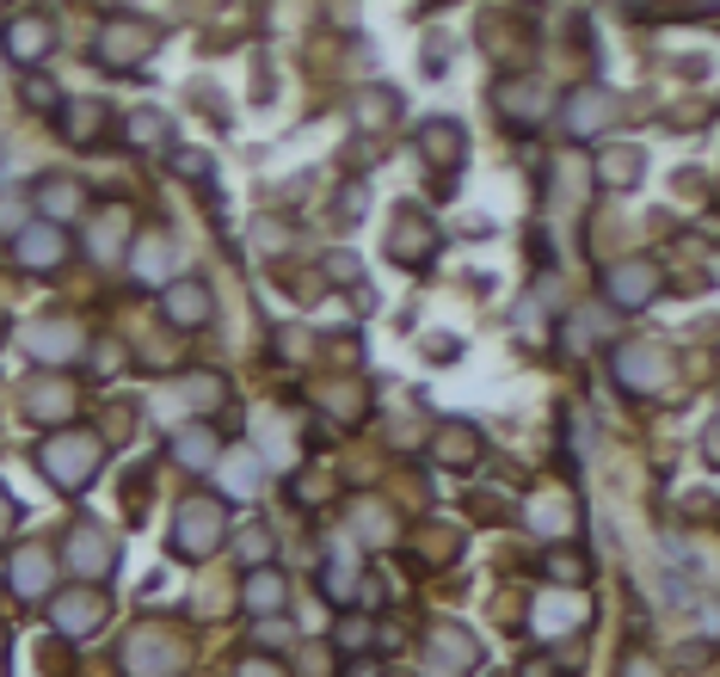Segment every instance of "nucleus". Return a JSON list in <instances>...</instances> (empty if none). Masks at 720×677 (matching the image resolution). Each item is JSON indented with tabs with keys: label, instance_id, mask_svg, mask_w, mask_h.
<instances>
[{
	"label": "nucleus",
	"instance_id": "1a4fd4ad",
	"mask_svg": "<svg viewBox=\"0 0 720 677\" xmlns=\"http://www.w3.org/2000/svg\"><path fill=\"white\" fill-rule=\"evenodd\" d=\"M179 665H185V646L179 641H167V634H155V629L130 634V646H124L130 677H167V672H179Z\"/></svg>",
	"mask_w": 720,
	"mask_h": 677
},
{
	"label": "nucleus",
	"instance_id": "58836bf2",
	"mask_svg": "<svg viewBox=\"0 0 720 677\" xmlns=\"http://www.w3.org/2000/svg\"><path fill=\"white\" fill-rule=\"evenodd\" d=\"M524 677H549V659H530L524 665Z\"/></svg>",
	"mask_w": 720,
	"mask_h": 677
},
{
	"label": "nucleus",
	"instance_id": "ea45409f",
	"mask_svg": "<svg viewBox=\"0 0 720 677\" xmlns=\"http://www.w3.org/2000/svg\"><path fill=\"white\" fill-rule=\"evenodd\" d=\"M0 346H7V320H0Z\"/></svg>",
	"mask_w": 720,
	"mask_h": 677
},
{
	"label": "nucleus",
	"instance_id": "39448f33",
	"mask_svg": "<svg viewBox=\"0 0 720 677\" xmlns=\"http://www.w3.org/2000/svg\"><path fill=\"white\" fill-rule=\"evenodd\" d=\"M616 382H622L628 394H659V388H672V358H665V351L659 346H641V339H634V346H616Z\"/></svg>",
	"mask_w": 720,
	"mask_h": 677
},
{
	"label": "nucleus",
	"instance_id": "6e6552de",
	"mask_svg": "<svg viewBox=\"0 0 720 677\" xmlns=\"http://www.w3.org/2000/svg\"><path fill=\"white\" fill-rule=\"evenodd\" d=\"M554 87H542V80H505L499 87V117H511L517 129H536L554 117Z\"/></svg>",
	"mask_w": 720,
	"mask_h": 677
},
{
	"label": "nucleus",
	"instance_id": "ddd939ff",
	"mask_svg": "<svg viewBox=\"0 0 720 677\" xmlns=\"http://www.w3.org/2000/svg\"><path fill=\"white\" fill-rule=\"evenodd\" d=\"M49 585H56V554L37 549V542H25V549L13 554V591H19L25 603H44Z\"/></svg>",
	"mask_w": 720,
	"mask_h": 677
},
{
	"label": "nucleus",
	"instance_id": "c9c22d12",
	"mask_svg": "<svg viewBox=\"0 0 720 677\" xmlns=\"http://www.w3.org/2000/svg\"><path fill=\"white\" fill-rule=\"evenodd\" d=\"M240 554H247V561H259V554H271V535H259V530H252V535H240Z\"/></svg>",
	"mask_w": 720,
	"mask_h": 677
},
{
	"label": "nucleus",
	"instance_id": "4be33fe9",
	"mask_svg": "<svg viewBox=\"0 0 720 677\" xmlns=\"http://www.w3.org/2000/svg\"><path fill=\"white\" fill-rule=\"evenodd\" d=\"M216 456H222V443L210 426H191L172 438V462H185V469H216Z\"/></svg>",
	"mask_w": 720,
	"mask_h": 677
},
{
	"label": "nucleus",
	"instance_id": "2f4dec72",
	"mask_svg": "<svg viewBox=\"0 0 720 677\" xmlns=\"http://www.w3.org/2000/svg\"><path fill=\"white\" fill-rule=\"evenodd\" d=\"M549 573L561 585H580L585 579V561H580V554H549Z\"/></svg>",
	"mask_w": 720,
	"mask_h": 677
},
{
	"label": "nucleus",
	"instance_id": "4c0bfd02",
	"mask_svg": "<svg viewBox=\"0 0 720 677\" xmlns=\"http://www.w3.org/2000/svg\"><path fill=\"white\" fill-rule=\"evenodd\" d=\"M628 677H659V665H653V659H641V653H634V659H628Z\"/></svg>",
	"mask_w": 720,
	"mask_h": 677
},
{
	"label": "nucleus",
	"instance_id": "4468645a",
	"mask_svg": "<svg viewBox=\"0 0 720 677\" xmlns=\"http://www.w3.org/2000/svg\"><path fill=\"white\" fill-rule=\"evenodd\" d=\"M389 252L401 259V266H431L438 228H431L425 216H413V210H401V216H394V235H389Z\"/></svg>",
	"mask_w": 720,
	"mask_h": 677
},
{
	"label": "nucleus",
	"instance_id": "aec40b11",
	"mask_svg": "<svg viewBox=\"0 0 720 677\" xmlns=\"http://www.w3.org/2000/svg\"><path fill=\"white\" fill-rule=\"evenodd\" d=\"M222 462V493H228V499H252V493H259V481H266V462L252 456V450H235V456H216Z\"/></svg>",
	"mask_w": 720,
	"mask_h": 677
},
{
	"label": "nucleus",
	"instance_id": "f257e3e1",
	"mask_svg": "<svg viewBox=\"0 0 720 677\" xmlns=\"http://www.w3.org/2000/svg\"><path fill=\"white\" fill-rule=\"evenodd\" d=\"M99 462H105V443L87 438V431H56V438L37 450V469L56 481L63 493H80V487H93V474Z\"/></svg>",
	"mask_w": 720,
	"mask_h": 677
},
{
	"label": "nucleus",
	"instance_id": "f03ea898",
	"mask_svg": "<svg viewBox=\"0 0 720 677\" xmlns=\"http://www.w3.org/2000/svg\"><path fill=\"white\" fill-rule=\"evenodd\" d=\"M222 542H228V505L222 499H185L179 505L172 535H167V549L179 554V561H204V554L222 549Z\"/></svg>",
	"mask_w": 720,
	"mask_h": 677
},
{
	"label": "nucleus",
	"instance_id": "0eeeda50",
	"mask_svg": "<svg viewBox=\"0 0 720 677\" xmlns=\"http://www.w3.org/2000/svg\"><path fill=\"white\" fill-rule=\"evenodd\" d=\"M111 567H117V542L99 523H75L68 530V573L75 579H105Z\"/></svg>",
	"mask_w": 720,
	"mask_h": 677
},
{
	"label": "nucleus",
	"instance_id": "a19ab883",
	"mask_svg": "<svg viewBox=\"0 0 720 677\" xmlns=\"http://www.w3.org/2000/svg\"><path fill=\"white\" fill-rule=\"evenodd\" d=\"M0 646H7V634H0Z\"/></svg>",
	"mask_w": 720,
	"mask_h": 677
},
{
	"label": "nucleus",
	"instance_id": "9b49d317",
	"mask_svg": "<svg viewBox=\"0 0 720 677\" xmlns=\"http://www.w3.org/2000/svg\"><path fill=\"white\" fill-rule=\"evenodd\" d=\"M25 351H32L37 363H75L80 351H87V332H80L75 320H37V327L25 332Z\"/></svg>",
	"mask_w": 720,
	"mask_h": 677
},
{
	"label": "nucleus",
	"instance_id": "412c9836",
	"mask_svg": "<svg viewBox=\"0 0 720 677\" xmlns=\"http://www.w3.org/2000/svg\"><path fill=\"white\" fill-rule=\"evenodd\" d=\"M240 598H247V610L252 616H278L283 603H290V585H283V573H271V567H252L247 573V591H240Z\"/></svg>",
	"mask_w": 720,
	"mask_h": 677
},
{
	"label": "nucleus",
	"instance_id": "393cba45",
	"mask_svg": "<svg viewBox=\"0 0 720 677\" xmlns=\"http://www.w3.org/2000/svg\"><path fill=\"white\" fill-rule=\"evenodd\" d=\"M530 523L542 535H573V499H561V493H542V499L530 505Z\"/></svg>",
	"mask_w": 720,
	"mask_h": 677
},
{
	"label": "nucleus",
	"instance_id": "cd10ccee",
	"mask_svg": "<svg viewBox=\"0 0 720 677\" xmlns=\"http://www.w3.org/2000/svg\"><path fill=\"white\" fill-rule=\"evenodd\" d=\"M222 376H185V388H179V400L185 407H222Z\"/></svg>",
	"mask_w": 720,
	"mask_h": 677
},
{
	"label": "nucleus",
	"instance_id": "5701e85b",
	"mask_svg": "<svg viewBox=\"0 0 720 677\" xmlns=\"http://www.w3.org/2000/svg\"><path fill=\"white\" fill-rule=\"evenodd\" d=\"M167 136H172V124H167V111H155V105H142V111L124 117V143L130 148H155V143H167Z\"/></svg>",
	"mask_w": 720,
	"mask_h": 677
},
{
	"label": "nucleus",
	"instance_id": "bb28decb",
	"mask_svg": "<svg viewBox=\"0 0 720 677\" xmlns=\"http://www.w3.org/2000/svg\"><path fill=\"white\" fill-rule=\"evenodd\" d=\"M320 591H327L333 603H351V598H358V573H351V561H327V573H320Z\"/></svg>",
	"mask_w": 720,
	"mask_h": 677
},
{
	"label": "nucleus",
	"instance_id": "f3484780",
	"mask_svg": "<svg viewBox=\"0 0 720 677\" xmlns=\"http://www.w3.org/2000/svg\"><path fill=\"white\" fill-rule=\"evenodd\" d=\"M160 308H167L172 327H204V320H210V290L198 284V278H179V284H167Z\"/></svg>",
	"mask_w": 720,
	"mask_h": 677
},
{
	"label": "nucleus",
	"instance_id": "423d86ee",
	"mask_svg": "<svg viewBox=\"0 0 720 677\" xmlns=\"http://www.w3.org/2000/svg\"><path fill=\"white\" fill-rule=\"evenodd\" d=\"M413 148H419V160L431 173H455V167L469 160V129L455 124V117H425Z\"/></svg>",
	"mask_w": 720,
	"mask_h": 677
},
{
	"label": "nucleus",
	"instance_id": "c85d7f7f",
	"mask_svg": "<svg viewBox=\"0 0 720 677\" xmlns=\"http://www.w3.org/2000/svg\"><path fill=\"white\" fill-rule=\"evenodd\" d=\"M160 266H167V235H148V240L136 247V278H142V284H155Z\"/></svg>",
	"mask_w": 720,
	"mask_h": 677
},
{
	"label": "nucleus",
	"instance_id": "a211bd4d",
	"mask_svg": "<svg viewBox=\"0 0 720 677\" xmlns=\"http://www.w3.org/2000/svg\"><path fill=\"white\" fill-rule=\"evenodd\" d=\"M63 129H68V143L93 148L99 136L111 129V111L99 105V99H68V105H63Z\"/></svg>",
	"mask_w": 720,
	"mask_h": 677
},
{
	"label": "nucleus",
	"instance_id": "7c9ffc66",
	"mask_svg": "<svg viewBox=\"0 0 720 677\" xmlns=\"http://www.w3.org/2000/svg\"><path fill=\"white\" fill-rule=\"evenodd\" d=\"M320 271H327V278H339V284H358V278H363V266H358V259H345V252H327V259H320Z\"/></svg>",
	"mask_w": 720,
	"mask_h": 677
},
{
	"label": "nucleus",
	"instance_id": "6ab92c4d",
	"mask_svg": "<svg viewBox=\"0 0 720 677\" xmlns=\"http://www.w3.org/2000/svg\"><path fill=\"white\" fill-rule=\"evenodd\" d=\"M37 210H44L49 228H63V222H75L80 210H87V191H80L75 179H44V185H37Z\"/></svg>",
	"mask_w": 720,
	"mask_h": 677
},
{
	"label": "nucleus",
	"instance_id": "a878e982",
	"mask_svg": "<svg viewBox=\"0 0 720 677\" xmlns=\"http://www.w3.org/2000/svg\"><path fill=\"white\" fill-rule=\"evenodd\" d=\"M438 450V462H450V469H469L474 456H481V438H474L469 426H443V438L431 443Z\"/></svg>",
	"mask_w": 720,
	"mask_h": 677
},
{
	"label": "nucleus",
	"instance_id": "7ed1b4c3",
	"mask_svg": "<svg viewBox=\"0 0 720 677\" xmlns=\"http://www.w3.org/2000/svg\"><path fill=\"white\" fill-rule=\"evenodd\" d=\"M155 25H142V19H111L105 32H99V44H93V56H99V68H117V75H130V68H142L148 56H155Z\"/></svg>",
	"mask_w": 720,
	"mask_h": 677
},
{
	"label": "nucleus",
	"instance_id": "f8f14e48",
	"mask_svg": "<svg viewBox=\"0 0 720 677\" xmlns=\"http://www.w3.org/2000/svg\"><path fill=\"white\" fill-rule=\"evenodd\" d=\"M561 111V129L573 136V143H592L597 129L610 124V93H597V87H580V93L566 99V105H554Z\"/></svg>",
	"mask_w": 720,
	"mask_h": 677
},
{
	"label": "nucleus",
	"instance_id": "20e7f679",
	"mask_svg": "<svg viewBox=\"0 0 720 677\" xmlns=\"http://www.w3.org/2000/svg\"><path fill=\"white\" fill-rule=\"evenodd\" d=\"M653 296H659V266H653V259H616V266L604 271V302L622 308V315L646 308Z\"/></svg>",
	"mask_w": 720,
	"mask_h": 677
},
{
	"label": "nucleus",
	"instance_id": "e433bc0d",
	"mask_svg": "<svg viewBox=\"0 0 720 677\" xmlns=\"http://www.w3.org/2000/svg\"><path fill=\"white\" fill-rule=\"evenodd\" d=\"M13 523H19V505L7 499V487H0V542H7V530H13Z\"/></svg>",
	"mask_w": 720,
	"mask_h": 677
},
{
	"label": "nucleus",
	"instance_id": "473e14b6",
	"mask_svg": "<svg viewBox=\"0 0 720 677\" xmlns=\"http://www.w3.org/2000/svg\"><path fill=\"white\" fill-rule=\"evenodd\" d=\"M25 105H37V111H49V105H56V93H49V80H25Z\"/></svg>",
	"mask_w": 720,
	"mask_h": 677
},
{
	"label": "nucleus",
	"instance_id": "c756f323",
	"mask_svg": "<svg viewBox=\"0 0 720 677\" xmlns=\"http://www.w3.org/2000/svg\"><path fill=\"white\" fill-rule=\"evenodd\" d=\"M25 413H37V419H63V413H68V382H56V388H37V394H25Z\"/></svg>",
	"mask_w": 720,
	"mask_h": 677
},
{
	"label": "nucleus",
	"instance_id": "f704fd0d",
	"mask_svg": "<svg viewBox=\"0 0 720 677\" xmlns=\"http://www.w3.org/2000/svg\"><path fill=\"white\" fill-rule=\"evenodd\" d=\"M172 167H179V173H191V179H204V173H210V160H204V155H172Z\"/></svg>",
	"mask_w": 720,
	"mask_h": 677
},
{
	"label": "nucleus",
	"instance_id": "b1692460",
	"mask_svg": "<svg viewBox=\"0 0 720 677\" xmlns=\"http://www.w3.org/2000/svg\"><path fill=\"white\" fill-rule=\"evenodd\" d=\"M124 240H130V210H99V222H93V252H99V259H117V252H124Z\"/></svg>",
	"mask_w": 720,
	"mask_h": 677
},
{
	"label": "nucleus",
	"instance_id": "72a5a7b5",
	"mask_svg": "<svg viewBox=\"0 0 720 677\" xmlns=\"http://www.w3.org/2000/svg\"><path fill=\"white\" fill-rule=\"evenodd\" d=\"M240 677H290V672H283L278 659H247L240 665Z\"/></svg>",
	"mask_w": 720,
	"mask_h": 677
},
{
	"label": "nucleus",
	"instance_id": "dca6fc26",
	"mask_svg": "<svg viewBox=\"0 0 720 677\" xmlns=\"http://www.w3.org/2000/svg\"><path fill=\"white\" fill-rule=\"evenodd\" d=\"M49 49H56V25H49L44 13H25L7 25V56L13 63H44Z\"/></svg>",
	"mask_w": 720,
	"mask_h": 677
},
{
	"label": "nucleus",
	"instance_id": "2eb2a0df",
	"mask_svg": "<svg viewBox=\"0 0 720 677\" xmlns=\"http://www.w3.org/2000/svg\"><path fill=\"white\" fill-rule=\"evenodd\" d=\"M49 616H56L63 634H93L99 622H105V591H99V585H80V591H68V598L49 603Z\"/></svg>",
	"mask_w": 720,
	"mask_h": 677
},
{
	"label": "nucleus",
	"instance_id": "9d476101",
	"mask_svg": "<svg viewBox=\"0 0 720 677\" xmlns=\"http://www.w3.org/2000/svg\"><path fill=\"white\" fill-rule=\"evenodd\" d=\"M13 259L25 271H56L68 259V228H49V222H32L13 235Z\"/></svg>",
	"mask_w": 720,
	"mask_h": 677
}]
</instances>
